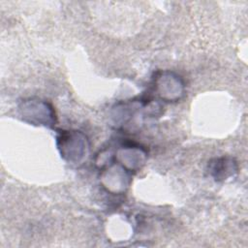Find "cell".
I'll return each mask as SVG.
<instances>
[{"label":"cell","mask_w":248,"mask_h":248,"mask_svg":"<svg viewBox=\"0 0 248 248\" xmlns=\"http://www.w3.org/2000/svg\"><path fill=\"white\" fill-rule=\"evenodd\" d=\"M211 172L212 175L217 179H226L230 175H232L233 171H236V164L232 159L230 158H219L215 160V163H212Z\"/></svg>","instance_id":"7a4b0ae2"},{"label":"cell","mask_w":248,"mask_h":248,"mask_svg":"<svg viewBox=\"0 0 248 248\" xmlns=\"http://www.w3.org/2000/svg\"><path fill=\"white\" fill-rule=\"evenodd\" d=\"M57 141L61 155L67 156L70 161L78 162L84 156V153L86 154L87 140L78 131H63L57 138Z\"/></svg>","instance_id":"6da1fadb"}]
</instances>
